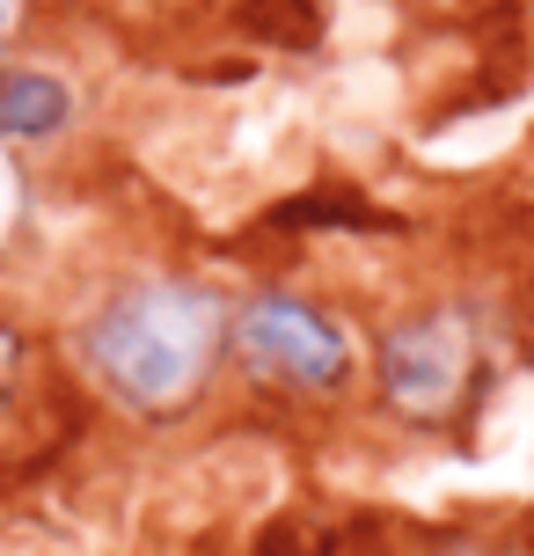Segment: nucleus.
<instances>
[{
  "instance_id": "5",
  "label": "nucleus",
  "mask_w": 534,
  "mask_h": 556,
  "mask_svg": "<svg viewBox=\"0 0 534 556\" xmlns=\"http://www.w3.org/2000/svg\"><path fill=\"white\" fill-rule=\"evenodd\" d=\"M15 213H23V176H15V162L0 154V235L15 227Z\"/></svg>"
},
{
  "instance_id": "7",
  "label": "nucleus",
  "mask_w": 534,
  "mask_h": 556,
  "mask_svg": "<svg viewBox=\"0 0 534 556\" xmlns=\"http://www.w3.org/2000/svg\"><path fill=\"white\" fill-rule=\"evenodd\" d=\"M15 366V337H8V323H0V374Z\"/></svg>"
},
{
  "instance_id": "6",
  "label": "nucleus",
  "mask_w": 534,
  "mask_h": 556,
  "mask_svg": "<svg viewBox=\"0 0 534 556\" xmlns=\"http://www.w3.org/2000/svg\"><path fill=\"white\" fill-rule=\"evenodd\" d=\"M15 29H23V0H0V45H8Z\"/></svg>"
},
{
  "instance_id": "2",
  "label": "nucleus",
  "mask_w": 534,
  "mask_h": 556,
  "mask_svg": "<svg viewBox=\"0 0 534 556\" xmlns=\"http://www.w3.org/2000/svg\"><path fill=\"white\" fill-rule=\"evenodd\" d=\"M227 352L250 366L256 381H279V389H344L352 381V337L338 315H322L301 293H256L227 315Z\"/></svg>"
},
{
  "instance_id": "1",
  "label": "nucleus",
  "mask_w": 534,
  "mask_h": 556,
  "mask_svg": "<svg viewBox=\"0 0 534 556\" xmlns=\"http://www.w3.org/2000/svg\"><path fill=\"white\" fill-rule=\"evenodd\" d=\"M81 352L111 381V395L147 417H169L213 381V359L227 352V307L191 278H140L96 307Z\"/></svg>"
},
{
  "instance_id": "4",
  "label": "nucleus",
  "mask_w": 534,
  "mask_h": 556,
  "mask_svg": "<svg viewBox=\"0 0 534 556\" xmlns=\"http://www.w3.org/2000/svg\"><path fill=\"white\" fill-rule=\"evenodd\" d=\"M74 125V88L44 66H0V139H52Z\"/></svg>"
},
{
  "instance_id": "3",
  "label": "nucleus",
  "mask_w": 534,
  "mask_h": 556,
  "mask_svg": "<svg viewBox=\"0 0 534 556\" xmlns=\"http://www.w3.org/2000/svg\"><path fill=\"white\" fill-rule=\"evenodd\" d=\"M381 395L395 417L410 425H447L461 410V395L476 381V323L461 307H424L381 330Z\"/></svg>"
}]
</instances>
